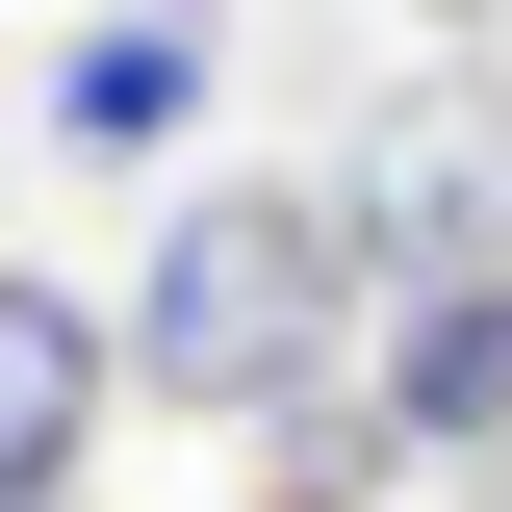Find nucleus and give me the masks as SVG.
Returning a JSON list of instances; mask_svg holds the SVG:
<instances>
[{"label": "nucleus", "instance_id": "obj_1", "mask_svg": "<svg viewBox=\"0 0 512 512\" xmlns=\"http://www.w3.org/2000/svg\"><path fill=\"white\" fill-rule=\"evenodd\" d=\"M384 359V231L359 180H180L154 205V256H128V384L154 410H231V436H282L308 384Z\"/></svg>", "mask_w": 512, "mask_h": 512}, {"label": "nucleus", "instance_id": "obj_2", "mask_svg": "<svg viewBox=\"0 0 512 512\" xmlns=\"http://www.w3.org/2000/svg\"><path fill=\"white\" fill-rule=\"evenodd\" d=\"M333 180H359V231H384V308H410V282H487L512 256V77H410Z\"/></svg>", "mask_w": 512, "mask_h": 512}, {"label": "nucleus", "instance_id": "obj_3", "mask_svg": "<svg viewBox=\"0 0 512 512\" xmlns=\"http://www.w3.org/2000/svg\"><path fill=\"white\" fill-rule=\"evenodd\" d=\"M103 384H128V333L77 308L52 256H0V512H77L103 487Z\"/></svg>", "mask_w": 512, "mask_h": 512}, {"label": "nucleus", "instance_id": "obj_4", "mask_svg": "<svg viewBox=\"0 0 512 512\" xmlns=\"http://www.w3.org/2000/svg\"><path fill=\"white\" fill-rule=\"evenodd\" d=\"M205 77H231V26H205V0H103L77 52L26 77V128H52V154H180Z\"/></svg>", "mask_w": 512, "mask_h": 512}, {"label": "nucleus", "instance_id": "obj_5", "mask_svg": "<svg viewBox=\"0 0 512 512\" xmlns=\"http://www.w3.org/2000/svg\"><path fill=\"white\" fill-rule=\"evenodd\" d=\"M359 384H384V436H410V461H512V256H487V282H410Z\"/></svg>", "mask_w": 512, "mask_h": 512}, {"label": "nucleus", "instance_id": "obj_6", "mask_svg": "<svg viewBox=\"0 0 512 512\" xmlns=\"http://www.w3.org/2000/svg\"><path fill=\"white\" fill-rule=\"evenodd\" d=\"M256 512H308V487H256Z\"/></svg>", "mask_w": 512, "mask_h": 512}]
</instances>
